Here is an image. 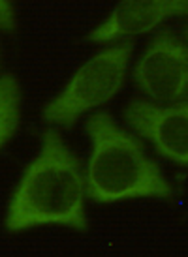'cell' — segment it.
Segmentation results:
<instances>
[{
  "label": "cell",
  "instance_id": "cell-2",
  "mask_svg": "<svg viewBox=\"0 0 188 257\" xmlns=\"http://www.w3.org/2000/svg\"><path fill=\"white\" fill-rule=\"evenodd\" d=\"M92 143L85 182L87 195L96 203L171 197V186L158 165L145 154L143 145L123 128L109 113H96L87 122Z\"/></svg>",
  "mask_w": 188,
  "mask_h": 257
},
{
  "label": "cell",
  "instance_id": "cell-5",
  "mask_svg": "<svg viewBox=\"0 0 188 257\" xmlns=\"http://www.w3.org/2000/svg\"><path fill=\"white\" fill-rule=\"evenodd\" d=\"M124 116L160 156L188 165V100L167 105L136 100L126 107Z\"/></svg>",
  "mask_w": 188,
  "mask_h": 257
},
{
  "label": "cell",
  "instance_id": "cell-8",
  "mask_svg": "<svg viewBox=\"0 0 188 257\" xmlns=\"http://www.w3.org/2000/svg\"><path fill=\"white\" fill-rule=\"evenodd\" d=\"M15 29V14L12 0H0V30L12 32Z\"/></svg>",
  "mask_w": 188,
  "mask_h": 257
},
{
  "label": "cell",
  "instance_id": "cell-7",
  "mask_svg": "<svg viewBox=\"0 0 188 257\" xmlns=\"http://www.w3.org/2000/svg\"><path fill=\"white\" fill-rule=\"evenodd\" d=\"M21 88L14 75H0V149L12 139L19 124Z\"/></svg>",
  "mask_w": 188,
  "mask_h": 257
},
{
  "label": "cell",
  "instance_id": "cell-4",
  "mask_svg": "<svg viewBox=\"0 0 188 257\" xmlns=\"http://www.w3.org/2000/svg\"><path fill=\"white\" fill-rule=\"evenodd\" d=\"M134 83L154 103L188 96V45L173 32H160L134 68Z\"/></svg>",
  "mask_w": 188,
  "mask_h": 257
},
{
  "label": "cell",
  "instance_id": "cell-9",
  "mask_svg": "<svg viewBox=\"0 0 188 257\" xmlns=\"http://www.w3.org/2000/svg\"><path fill=\"white\" fill-rule=\"evenodd\" d=\"M184 36H186V40H188V27L184 29Z\"/></svg>",
  "mask_w": 188,
  "mask_h": 257
},
{
  "label": "cell",
  "instance_id": "cell-3",
  "mask_svg": "<svg viewBox=\"0 0 188 257\" xmlns=\"http://www.w3.org/2000/svg\"><path fill=\"white\" fill-rule=\"evenodd\" d=\"M132 47L130 42H124L88 58L64 90L44 107V120L72 126L83 113L108 103L124 85Z\"/></svg>",
  "mask_w": 188,
  "mask_h": 257
},
{
  "label": "cell",
  "instance_id": "cell-1",
  "mask_svg": "<svg viewBox=\"0 0 188 257\" xmlns=\"http://www.w3.org/2000/svg\"><path fill=\"white\" fill-rule=\"evenodd\" d=\"M85 197L87 182L79 160L58 132L45 130L40 154L12 195L4 225L10 233L51 223L85 231Z\"/></svg>",
  "mask_w": 188,
  "mask_h": 257
},
{
  "label": "cell",
  "instance_id": "cell-6",
  "mask_svg": "<svg viewBox=\"0 0 188 257\" xmlns=\"http://www.w3.org/2000/svg\"><path fill=\"white\" fill-rule=\"evenodd\" d=\"M175 15H188V0H121L88 40L106 43L147 34Z\"/></svg>",
  "mask_w": 188,
  "mask_h": 257
}]
</instances>
